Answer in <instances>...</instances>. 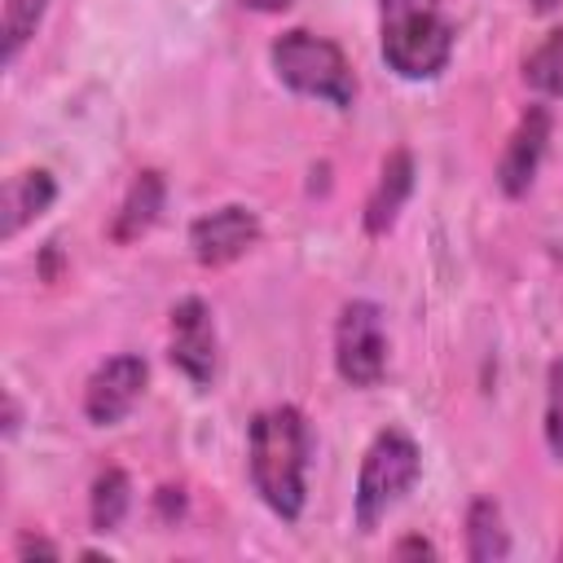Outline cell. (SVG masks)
Returning <instances> with one entry per match:
<instances>
[{
	"mask_svg": "<svg viewBox=\"0 0 563 563\" xmlns=\"http://www.w3.org/2000/svg\"><path fill=\"white\" fill-rule=\"evenodd\" d=\"M312 427L299 405H268L246 427V475L255 497L282 519L299 523L308 506Z\"/></svg>",
	"mask_w": 563,
	"mask_h": 563,
	"instance_id": "cell-1",
	"label": "cell"
},
{
	"mask_svg": "<svg viewBox=\"0 0 563 563\" xmlns=\"http://www.w3.org/2000/svg\"><path fill=\"white\" fill-rule=\"evenodd\" d=\"M453 22L440 0H378V53L409 84L440 79L453 62Z\"/></svg>",
	"mask_w": 563,
	"mask_h": 563,
	"instance_id": "cell-2",
	"label": "cell"
},
{
	"mask_svg": "<svg viewBox=\"0 0 563 563\" xmlns=\"http://www.w3.org/2000/svg\"><path fill=\"white\" fill-rule=\"evenodd\" d=\"M268 66H273L282 88H290L295 97L321 101L330 110H352L356 88H361L347 53L334 40H325V35H317L308 26L282 31L268 44Z\"/></svg>",
	"mask_w": 563,
	"mask_h": 563,
	"instance_id": "cell-3",
	"label": "cell"
},
{
	"mask_svg": "<svg viewBox=\"0 0 563 563\" xmlns=\"http://www.w3.org/2000/svg\"><path fill=\"white\" fill-rule=\"evenodd\" d=\"M422 475V449L405 427H383L356 466V488H352V519L361 532H374L418 484Z\"/></svg>",
	"mask_w": 563,
	"mask_h": 563,
	"instance_id": "cell-4",
	"label": "cell"
},
{
	"mask_svg": "<svg viewBox=\"0 0 563 563\" xmlns=\"http://www.w3.org/2000/svg\"><path fill=\"white\" fill-rule=\"evenodd\" d=\"M387 356H391V343H387L383 308L374 299H347L334 321V374L347 387L369 391L383 383Z\"/></svg>",
	"mask_w": 563,
	"mask_h": 563,
	"instance_id": "cell-5",
	"label": "cell"
},
{
	"mask_svg": "<svg viewBox=\"0 0 563 563\" xmlns=\"http://www.w3.org/2000/svg\"><path fill=\"white\" fill-rule=\"evenodd\" d=\"M167 361L198 387L207 391L220 374V330L216 312L202 295H180L167 312Z\"/></svg>",
	"mask_w": 563,
	"mask_h": 563,
	"instance_id": "cell-6",
	"label": "cell"
},
{
	"mask_svg": "<svg viewBox=\"0 0 563 563\" xmlns=\"http://www.w3.org/2000/svg\"><path fill=\"white\" fill-rule=\"evenodd\" d=\"M260 238H264L260 211L246 207V202H224V207L202 211V216L189 224V255H194L202 268H229V264H238L246 251H255Z\"/></svg>",
	"mask_w": 563,
	"mask_h": 563,
	"instance_id": "cell-7",
	"label": "cell"
},
{
	"mask_svg": "<svg viewBox=\"0 0 563 563\" xmlns=\"http://www.w3.org/2000/svg\"><path fill=\"white\" fill-rule=\"evenodd\" d=\"M150 387V365L136 352L106 356L84 383V418L92 427H119Z\"/></svg>",
	"mask_w": 563,
	"mask_h": 563,
	"instance_id": "cell-8",
	"label": "cell"
},
{
	"mask_svg": "<svg viewBox=\"0 0 563 563\" xmlns=\"http://www.w3.org/2000/svg\"><path fill=\"white\" fill-rule=\"evenodd\" d=\"M550 136H554V114H550V101H532L519 123L510 128L506 145H501V158H497V189L506 198H523L532 185H537V172L545 163V150H550Z\"/></svg>",
	"mask_w": 563,
	"mask_h": 563,
	"instance_id": "cell-9",
	"label": "cell"
},
{
	"mask_svg": "<svg viewBox=\"0 0 563 563\" xmlns=\"http://www.w3.org/2000/svg\"><path fill=\"white\" fill-rule=\"evenodd\" d=\"M413 180H418V163H413V150L396 145L383 154L378 163V176H374V189L365 198V211H361V229L369 238H387L413 194Z\"/></svg>",
	"mask_w": 563,
	"mask_h": 563,
	"instance_id": "cell-10",
	"label": "cell"
},
{
	"mask_svg": "<svg viewBox=\"0 0 563 563\" xmlns=\"http://www.w3.org/2000/svg\"><path fill=\"white\" fill-rule=\"evenodd\" d=\"M163 202H167V180H163V172H158V167H141V172L132 176V185L123 189V198H119V211H114V220H110V238H114L119 246L141 242V238L158 224Z\"/></svg>",
	"mask_w": 563,
	"mask_h": 563,
	"instance_id": "cell-11",
	"label": "cell"
},
{
	"mask_svg": "<svg viewBox=\"0 0 563 563\" xmlns=\"http://www.w3.org/2000/svg\"><path fill=\"white\" fill-rule=\"evenodd\" d=\"M53 202H57V176L48 167H26V172L9 176L4 207H0V216H4V242H13L26 224H35Z\"/></svg>",
	"mask_w": 563,
	"mask_h": 563,
	"instance_id": "cell-12",
	"label": "cell"
},
{
	"mask_svg": "<svg viewBox=\"0 0 563 563\" xmlns=\"http://www.w3.org/2000/svg\"><path fill=\"white\" fill-rule=\"evenodd\" d=\"M466 559L471 563H501L510 559V528L493 497H475L466 506Z\"/></svg>",
	"mask_w": 563,
	"mask_h": 563,
	"instance_id": "cell-13",
	"label": "cell"
},
{
	"mask_svg": "<svg viewBox=\"0 0 563 563\" xmlns=\"http://www.w3.org/2000/svg\"><path fill=\"white\" fill-rule=\"evenodd\" d=\"M132 510V479L123 466H101L88 484V523L92 532H119V523Z\"/></svg>",
	"mask_w": 563,
	"mask_h": 563,
	"instance_id": "cell-14",
	"label": "cell"
},
{
	"mask_svg": "<svg viewBox=\"0 0 563 563\" xmlns=\"http://www.w3.org/2000/svg\"><path fill=\"white\" fill-rule=\"evenodd\" d=\"M523 84H528L541 101H559V97H563V26L545 31V35L523 53Z\"/></svg>",
	"mask_w": 563,
	"mask_h": 563,
	"instance_id": "cell-15",
	"label": "cell"
},
{
	"mask_svg": "<svg viewBox=\"0 0 563 563\" xmlns=\"http://www.w3.org/2000/svg\"><path fill=\"white\" fill-rule=\"evenodd\" d=\"M44 13H48V0H4L0 9V62L4 66H13L22 48L35 40Z\"/></svg>",
	"mask_w": 563,
	"mask_h": 563,
	"instance_id": "cell-16",
	"label": "cell"
},
{
	"mask_svg": "<svg viewBox=\"0 0 563 563\" xmlns=\"http://www.w3.org/2000/svg\"><path fill=\"white\" fill-rule=\"evenodd\" d=\"M541 435L554 462H563V356L545 369V409H541Z\"/></svg>",
	"mask_w": 563,
	"mask_h": 563,
	"instance_id": "cell-17",
	"label": "cell"
},
{
	"mask_svg": "<svg viewBox=\"0 0 563 563\" xmlns=\"http://www.w3.org/2000/svg\"><path fill=\"white\" fill-rule=\"evenodd\" d=\"M13 554H18V559H35V554H44V559H57L62 550H57V545H53L48 537H35V532H22V537H18V545H13Z\"/></svg>",
	"mask_w": 563,
	"mask_h": 563,
	"instance_id": "cell-18",
	"label": "cell"
},
{
	"mask_svg": "<svg viewBox=\"0 0 563 563\" xmlns=\"http://www.w3.org/2000/svg\"><path fill=\"white\" fill-rule=\"evenodd\" d=\"M440 550L427 541V537H400L396 541V559H435Z\"/></svg>",
	"mask_w": 563,
	"mask_h": 563,
	"instance_id": "cell-19",
	"label": "cell"
},
{
	"mask_svg": "<svg viewBox=\"0 0 563 563\" xmlns=\"http://www.w3.org/2000/svg\"><path fill=\"white\" fill-rule=\"evenodd\" d=\"M18 427H22V405H18L13 391H4V440H13Z\"/></svg>",
	"mask_w": 563,
	"mask_h": 563,
	"instance_id": "cell-20",
	"label": "cell"
},
{
	"mask_svg": "<svg viewBox=\"0 0 563 563\" xmlns=\"http://www.w3.org/2000/svg\"><path fill=\"white\" fill-rule=\"evenodd\" d=\"M246 9H255V13H286L295 0H242Z\"/></svg>",
	"mask_w": 563,
	"mask_h": 563,
	"instance_id": "cell-21",
	"label": "cell"
},
{
	"mask_svg": "<svg viewBox=\"0 0 563 563\" xmlns=\"http://www.w3.org/2000/svg\"><path fill=\"white\" fill-rule=\"evenodd\" d=\"M528 9L545 18V13H554V9H563V0H528Z\"/></svg>",
	"mask_w": 563,
	"mask_h": 563,
	"instance_id": "cell-22",
	"label": "cell"
}]
</instances>
